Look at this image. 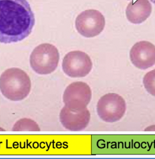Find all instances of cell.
I'll return each instance as SVG.
<instances>
[{
    "mask_svg": "<svg viewBox=\"0 0 155 159\" xmlns=\"http://www.w3.org/2000/svg\"><path fill=\"white\" fill-rule=\"evenodd\" d=\"M35 23L27 0H0V43L21 41L31 33Z\"/></svg>",
    "mask_w": 155,
    "mask_h": 159,
    "instance_id": "obj_1",
    "label": "cell"
},
{
    "mask_svg": "<svg viewBox=\"0 0 155 159\" xmlns=\"http://www.w3.org/2000/svg\"><path fill=\"white\" fill-rule=\"evenodd\" d=\"M31 89L29 76L21 68H9L0 76V91L9 100H24L29 96Z\"/></svg>",
    "mask_w": 155,
    "mask_h": 159,
    "instance_id": "obj_2",
    "label": "cell"
},
{
    "mask_svg": "<svg viewBox=\"0 0 155 159\" xmlns=\"http://www.w3.org/2000/svg\"><path fill=\"white\" fill-rule=\"evenodd\" d=\"M60 60L57 48L50 43L37 46L30 57V64L34 71L39 75H48L55 71Z\"/></svg>",
    "mask_w": 155,
    "mask_h": 159,
    "instance_id": "obj_3",
    "label": "cell"
},
{
    "mask_svg": "<svg viewBox=\"0 0 155 159\" xmlns=\"http://www.w3.org/2000/svg\"><path fill=\"white\" fill-rule=\"evenodd\" d=\"M125 101L115 93H108L101 97L97 104V112L103 121L113 123L119 121L126 112Z\"/></svg>",
    "mask_w": 155,
    "mask_h": 159,
    "instance_id": "obj_4",
    "label": "cell"
},
{
    "mask_svg": "<svg viewBox=\"0 0 155 159\" xmlns=\"http://www.w3.org/2000/svg\"><path fill=\"white\" fill-rule=\"evenodd\" d=\"M75 25L76 31L86 38L95 37L103 31L105 25V17L96 9L84 11L78 15Z\"/></svg>",
    "mask_w": 155,
    "mask_h": 159,
    "instance_id": "obj_5",
    "label": "cell"
},
{
    "mask_svg": "<svg viewBox=\"0 0 155 159\" xmlns=\"http://www.w3.org/2000/svg\"><path fill=\"white\" fill-rule=\"evenodd\" d=\"M92 96V90L88 84L75 82L66 89L63 94V102L68 109L80 111L86 108Z\"/></svg>",
    "mask_w": 155,
    "mask_h": 159,
    "instance_id": "obj_6",
    "label": "cell"
},
{
    "mask_svg": "<svg viewBox=\"0 0 155 159\" xmlns=\"http://www.w3.org/2000/svg\"><path fill=\"white\" fill-rule=\"evenodd\" d=\"M93 64L90 56L82 51H72L64 56L63 71L71 78H82L90 72Z\"/></svg>",
    "mask_w": 155,
    "mask_h": 159,
    "instance_id": "obj_7",
    "label": "cell"
},
{
    "mask_svg": "<svg viewBox=\"0 0 155 159\" xmlns=\"http://www.w3.org/2000/svg\"><path fill=\"white\" fill-rule=\"evenodd\" d=\"M130 59L134 66L140 70H147L155 64V46L151 42H137L130 51Z\"/></svg>",
    "mask_w": 155,
    "mask_h": 159,
    "instance_id": "obj_8",
    "label": "cell"
},
{
    "mask_svg": "<svg viewBox=\"0 0 155 159\" xmlns=\"http://www.w3.org/2000/svg\"><path fill=\"white\" fill-rule=\"evenodd\" d=\"M90 113L87 108L75 111L63 107L60 113V120L63 127L70 131H81L88 126Z\"/></svg>",
    "mask_w": 155,
    "mask_h": 159,
    "instance_id": "obj_9",
    "label": "cell"
},
{
    "mask_svg": "<svg viewBox=\"0 0 155 159\" xmlns=\"http://www.w3.org/2000/svg\"><path fill=\"white\" fill-rule=\"evenodd\" d=\"M152 7L149 0L131 1L126 9V17L132 24L139 25L145 21L151 16Z\"/></svg>",
    "mask_w": 155,
    "mask_h": 159,
    "instance_id": "obj_10",
    "label": "cell"
},
{
    "mask_svg": "<svg viewBox=\"0 0 155 159\" xmlns=\"http://www.w3.org/2000/svg\"><path fill=\"white\" fill-rule=\"evenodd\" d=\"M13 131H40L38 124L30 119L24 118L16 121L13 127Z\"/></svg>",
    "mask_w": 155,
    "mask_h": 159,
    "instance_id": "obj_11",
    "label": "cell"
},
{
    "mask_svg": "<svg viewBox=\"0 0 155 159\" xmlns=\"http://www.w3.org/2000/svg\"><path fill=\"white\" fill-rule=\"evenodd\" d=\"M143 84L147 92L155 97V69L148 72L144 76Z\"/></svg>",
    "mask_w": 155,
    "mask_h": 159,
    "instance_id": "obj_12",
    "label": "cell"
},
{
    "mask_svg": "<svg viewBox=\"0 0 155 159\" xmlns=\"http://www.w3.org/2000/svg\"><path fill=\"white\" fill-rule=\"evenodd\" d=\"M145 131H155V125L147 127V129H145Z\"/></svg>",
    "mask_w": 155,
    "mask_h": 159,
    "instance_id": "obj_13",
    "label": "cell"
},
{
    "mask_svg": "<svg viewBox=\"0 0 155 159\" xmlns=\"http://www.w3.org/2000/svg\"><path fill=\"white\" fill-rule=\"evenodd\" d=\"M150 1L152 2L153 4L155 5V0H150Z\"/></svg>",
    "mask_w": 155,
    "mask_h": 159,
    "instance_id": "obj_14",
    "label": "cell"
}]
</instances>
